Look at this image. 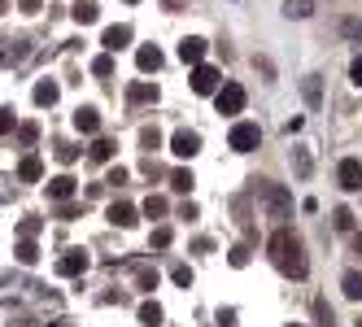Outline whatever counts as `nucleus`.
<instances>
[{
    "label": "nucleus",
    "instance_id": "f257e3e1",
    "mask_svg": "<svg viewBox=\"0 0 362 327\" xmlns=\"http://www.w3.org/2000/svg\"><path fill=\"white\" fill-rule=\"evenodd\" d=\"M267 254H271V262H275L284 275H293V280H305V254H301V240H297L288 227H279V232L267 240Z\"/></svg>",
    "mask_w": 362,
    "mask_h": 327
},
{
    "label": "nucleus",
    "instance_id": "f03ea898",
    "mask_svg": "<svg viewBox=\"0 0 362 327\" xmlns=\"http://www.w3.org/2000/svg\"><path fill=\"white\" fill-rule=\"evenodd\" d=\"M214 105H218V114H240L245 109V88L240 83H218V92H214Z\"/></svg>",
    "mask_w": 362,
    "mask_h": 327
},
{
    "label": "nucleus",
    "instance_id": "7ed1b4c3",
    "mask_svg": "<svg viewBox=\"0 0 362 327\" xmlns=\"http://www.w3.org/2000/svg\"><path fill=\"white\" fill-rule=\"evenodd\" d=\"M227 144L236 148V153H253V148L262 144V131H257L253 122H236V127H231V136H227Z\"/></svg>",
    "mask_w": 362,
    "mask_h": 327
},
{
    "label": "nucleus",
    "instance_id": "20e7f679",
    "mask_svg": "<svg viewBox=\"0 0 362 327\" xmlns=\"http://www.w3.org/2000/svg\"><path fill=\"white\" fill-rule=\"evenodd\" d=\"M218 83H223V74H218L214 66H205V61L192 66V92H197V96H214Z\"/></svg>",
    "mask_w": 362,
    "mask_h": 327
},
{
    "label": "nucleus",
    "instance_id": "39448f33",
    "mask_svg": "<svg viewBox=\"0 0 362 327\" xmlns=\"http://www.w3.org/2000/svg\"><path fill=\"white\" fill-rule=\"evenodd\" d=\"M88 270V254L83 249H66V254L57 258V275L62 280H74V275H83Z\"/></svg>",
    "mask_w": 362,
    "mask_h": 327
},
{
    "label": "nucleus",
    "instance_id": "423d86ee",
    "mask_svg": "<svg viewBox=\"0 0 362 327\" xmlns=\"http://www.w3.org/2000/svg\"><path fill=\"white\" fill-rule=\"evenodd\" d=\"M257 196H262L267 206H271V218H284V214H288V206H293V201H288V192H284V188H275V184H262V188H257Z\"/></svg>",
    "mask_w": 362,
    "mask_h": 327
},
{
    "label": "nucleus",
    "instance_id": "0eeeda50",
    "mask_svg": "<svg viewBox=\"0 0 362 327\" xmlns=\"http://www.w3.org/2000/svg\"><path fill=\"white\" fill-rule=\"evenodd\" d=\"M336 179H341L345 192H362V162L358 157H345L341 170H336Z\"/></svg>",
    "mask_w": 362,
    "mask_h": 327
},
{
    "label": "nucleus",
    "instance_id": "6e6552de",
    "mask_svg": "<svg viewBox=\"0 0 362 327\" xmlns=\"http://www.w3.org/2000/svg\"><path fill=\"white\" fill-rule=\"evenodd\" d=\"M170 153L175 157H197L201 153V136L197 131H175L170 136Z\"/></svg>",
    "mask_w": 362,
    "mask_h": 327
},
{
    "label": "nucleus",
    "instance_id": "1a4fd4ad",
    "mask_svg": "<svg viewBox=\"0 0 362 327\" xmlns=\"http://www.w3.org/2000/svg\"><path fill=\"white\" fill-rule=\"evenodd\" d=\"M136 66H140L144 74L162 70V48H158V44H140V48H136Z\"/></svg>",
    "mask_w": 362,
    "mask_h": 327
},
{
    "label": "nucleus",
    "instance_id": "9d476101",
    "mask_svg": "<svg viewBox=\"0 0 362 327\" xmlns=\"http://www.w3.org/2000/svg\"><path fill=\"white\" fill-rule=\"evenodd\" d=\"M110 222H114V227H136V206H127V201H114V206H110V214H105Z\"/></svg>",
    "mask_w": 362,
    "mask_h": 327
},
{
    "label": "nucleus",
    "instance_id": "9b49d317",
    "mask_svg": "<svg viewBox=\"0 0 362 327\" xmlns=\"http://www.w3.org/2000/svg\"><path fill=\"white\" fill-rule=\"evenodd\" d=\"M96 127H100V118H96V109H92V105H79V109H74V131L96 136Z\"/></svg>",
    "mask_w": 362,
    "mask_h": 327
},
{
    "label": "nucleus",
    "instance_id": "f8f14e48",
    "mask_svg": "<svg viewBox=\"0 0 362 327\" xmlns=\"http://www.w3.org/2000/svg\"><path fill=\"white\" fill-rule=\"evenodd\" d=\"M100 44H105L110 53H118V48H127V44H132V27H105Z\"/></svg>",
    "mask_w": 362,
    "mask_h": 327
},
{
    "label": "nucleus",
    "instance_id": "ddd939ff",
    "mask_svg": "<svg viewBox=\"0 0 362 327\" xmlns=\"http://www.w3.org/2000/svg\"><path fill=\"white\" fill-rule=\"evenodd\" d=\"M70 18L79 22V27H92V22L100 18V9H96V0H74V9H70Z\"/></svg>",
    "mask_w": 362,
    "mask_h": 327
},
{
    "label": "nucleus",
    "instance_id": "4468645a",
    "mask_svg": "<svg viewBox=\"0 0 362 327\" xmlns=\"http://www.w3.org/2000/svg\"><path fill=\"white\" fill-rule=\"evenodd\" d=\"M57 96H62V88H57L53 79H44V83H35V105H40V109H48V105H57Z\"/></svg>",
    "mask_w": 362,
    "mask_h": 327
},
{
    "label": "nucleus",
    "instance_id": "2eb2a0df",
    "mask_svg": "<svg viewBox=\"0 0 362 327\" xmlns=\"http://www.w3.org/2000/svg\"><path fill=\"white\" fill-rule=\"evenodd\" d=\"M179 57H184V66H197L201 57H205V40H184V44H179Z\"/></svg>",
    "mask_w": 362,
    "mask_h": 327
},
{
    "label": "nucleus",
    "instance_id": "dca6fc26",
    "mask_svg": "<svg viewBox=\"0 0 362 327\" xmlns=\"http://www.w3.org/2000/svg\"><path fill=\"white\" fill-rule=\"evenodd\" d=\"M48 196H53V201H70V196H74V179H70V174L48 179Z\"/></svg>",
    "mask_w": 362,
    "mask_h": 327
},
{
    "label": "nucleus",
    "instance_id": "f3484780",
    "mask_svg": "<svg viewBox=\"0 0 362 327\" xmlns=\"http://www.w3.org/2000/svg\"><path fill=\"white\" fill-rule=\"evenodd\" d=\"M127 96H132L136 100V105H148V100H158V83H132V88H127Z\"/></svg>",
    "mask_w": 362,
    "mask_h": 327
},
{
    "label": "nucleus",
    "instance_id": "a211bd4d",
    "mask_svg": "<svg viewBox=\"0 0 362 327\" xmlns=\"http://www.w3.org/2000/svg\"><path fill=\"white\" fill-rule=\"evenodd\" d=\"M18 262H22V266H35V262H40V249H35L31 236H22V244H18Z\"/></svg>",
    "mask_w": 362,
    "mask_h": 327
},
{
    "label": "nucleus",
    "instance_id": "6ab92c4d",
    "mask_svg": "<svg viewBox=\"0 0 362 327\" xmlns=\"http://www.w3.org/2000/svg\"><path fill=\"white\" fill-rule=\"evenodd\" d=\"M341 288H345V297H349V301H362V275H358V270H345Z\"/></svg>",
    "mask_w": 362,
    "mask_h": 327
},
{
    "label": "nucleus",
    "instance_id": "aec40b11",
    "mask_svg": "<svg viewBox=\"0 0 362 327\" xmlns=\"http://www.w3.org/2000/svg\"><path fill=\"white\" fill-rule=\"evenodd\" d=\"M140 323L144 327H162V306H158V301H144V306H140Z\"/></svg>",
    "mask_w": 362,
    "mask_h": 327
},
{
    "label": "nucleus",
    "instance_id": "412c9836",
    "mask_svg": "<svg viewBox=\"0 0 362 327\" xmlns=\"http://www.w3.org/2000/svg\"><path fill=\"white\" fill-rule=\"evenodd\" d=\"M88 153H92V162H110V157L118 153V144H114V140H96Z\"/></svg>",
    "mask_w": 362,
    "mask_h": 327
},
{
    "label": "nucleus",
    "instance_id": "4be33fe9",
    "mask_svg": "<svg viewBox=\"0 0 362 327\" xmlns=\"http://www.w3.org/2000/svg\"><path fill=\"white\" fill-rule=\"evenodd\" d=\"M18 174H22V179H27V184H35V179H44V166H40V157H27V162H22V166H18Z\"/></svg>",
    "mask_w": 362,
    "mask_h": 327
},
{
    "label": "nucleus",
    "instance_id": "5701e85b",
    "mask_svg": "<svg viewBox=\"0 0 362 327\" xmlns=\"http://www.w3.org/2000/svg\"><path fill=\"white\" fill-rule=\"evenodd\" d=\"M192 184H197L192 170H175V174H170V188H175V192H192Z\"/></svg>",
    "mask_w": 362,
    "mask_h": 327
},
{
    "label": "nucleus",
    "instance_id": "b1692460",
    "mask_svg": "<svg viewBox=\"0 0 362 327\" xmlns=\"http://www.w3.org/2000/svg\"><path fill=\"white\" fill-rule=\"evenodd\" d=\"M92 74H96V79H110V74H114V57H110V53H100V57L92 61Z\"/></svg>",
    "mask_w": 362,
    "mask_h": 327
},
{
    "label": "nucleus",
    "instance_id": "393cba45",
    "mask_svg": "<svg viewBox=\"0 0 362 327\" xmlns=\"http://www.w3.org/2000/svg\"><path fill=\"white\" fill-rule=\"evenodd\" d=\"M166 214V196H148L144 201V218H162Z\"/></svg>",
    "mask_w": 362,
    "mask_h": 327
},
{
    "label": "nucleus",
    "instance_id": "a878e982",
    "mask_svg": "<svg viewBox=\"0 0 362 327\" xmlns=\"http://www.w3.org/2000/svg\"><path fill=\"white\" fill-rule=\"evenodd\" d=\"M170 280H175L179 288H192V270H188V266H175V270H170Z\"/></svg>",
    "mask_w": 362,
    "mask_h": 327
},
{
    "label": "nucleus",
    "instance_id": "bb28decb",
    "mask_svg": "<svg viewBox=\"0 0 362 327\" xmlns=\"http://www.w3.org/2000/svg\"><path fill=\"white\" fill-rule=\"evenodd\" d=\"M227 262H231V266H249V249H245V244H236V249L227 254Z\"/></svg>",
    "mask_w": 362,
    "mask_h": 327
},
{
    "label": "nucleus",
    "instance_id": "cd10ccee",
    "mask_svg": "<svg viewBox=\"0 0 362 327\" xmlns=\"http://www.w3.org/2000/svg\"><path fill=\"white\" fill-rule=\"evenodd\" d=\"M18 140H22V144H35V140H40V127H35V122H27V127H18Z\"/></svg>",
    "mask_w": 362,
    "mask_h": 327
},
{
    "label": "nucleus",
    "instance_id": "c85d7f7f",
    "mask_svg": "<svg viewBox=\"0 0 362 327\" xmlns=\"http://www.w3.org/2000/svg\"><path fill=\"white\" fill-rule=\"evenodd\" d=\"M284 9H288V18H305L310 13V0H288Z\"/></svg>",
    "mask_w": 362,
    "mask_h": 327
},
{
    "label": "nucleus",
    "instance_id": "c756f323",
    "mask_svg": "<svg viewBox=\"0 0 362 327\" xmlns=\"http://www.w3.org/2000/svg\"><path fill=\"white\" fill-rule=\"evenodd\" d=\"M140 144H144V148H158V144H162L158 127H144V131H140Z\"/></svg>",
    "mask_w": 362,
    "mask_h": 327
},
{
    "label": "nucleus",
    "instance_id": "7c9ffc66",
    "mask_svg": "<svg viewBox=\"0 0 362 327\" xmlns=\"http://www.w3.org/2000/svg\"><path fill=\"white\" fill-rule=\"evenodd\" d=\"M105 184H114V188H122V184H127V166H114V170L105 174Z\"/></svg>",
    "mask_w": 362,
    "mask_h": 327
},
{
    "label": "nucleus",
    "instance_id": "2f4dec72",
    "mask_svg": "<svg viewBox=\"0 0 362 327\" xmlns=\"http://www.w3.org/2000/svg\"><path fill=\"white\" fill-rule=\"evenodd\" d=\"M175 236H170V227H158V232H153V249H166Z\"/></svg>",
    "mask_w": 362,
    "mask_h": 327
},
{
    "label": "nucleus",
    "instance_id": "473e14b6",
    "mask_svg": "<svg viewBox=\"0 0 362 327\" xmlns=\"http://www.w3.org/2000/svg\"><path fill=\"white\" fill-rule=\"evenodd\" d=\"M336 227H341V232H354V214H349V210H336Z\"/></svg>",
    "mask_w": 362,
    "mask_h": 327
},
{
    "label": "nucleus",
    "instance_id": "72a5a7b5",
    "mask_svg": "<svg viewBox=\"0 0 362 327\" xmlns=\"http://www.w3.org/2000/svg\"><path fill=\"white\" fill-rule=\"evenodd\" d=\"M140 288H144V292L158 288V270H140Z\"/></svg>",
    "mask_w": 362,
    "mask_h": 327
},
{
    "label": "nucleus",
    "instance_id": "f704fd0d",
    "mask_svg": "<svg viewBox=\"0 0 362 327\" xmlns=\"http://www.w3.org/2000/svg\"><path fill=\"white\" fill-rule=\"evenodd\" d=\"M9 131H13V114L0 109V136H9Z\"/></svg>",
    "mask_w": 362,
    "mask_h": 327
},
{
    "label": "nucleus",
    "instance_id": "c9c22d12",
    "mask_svg": "<svg viewBox=\"0 0 362 327\" xmlns=\"http://www.w3.org/2000/svg\"><path fill=\"white\" fill-rule=\"evenodd\" d=\"M57 157H62V162H74V157H79V148H70V144H57Z\"/></svg>",
    "mask_w": 362,
    "mask_h": 327
},
{
    "label": "nucleus",
    "instance_id": "e433bc0d",
    "mask_svg": "<svg viewBox=\"0 0 362 327\" xmlns=\"http://www.w3.org/2000/svg\"><path fill=\"white\" fill-rule=\"evenodd\" d=\"M349 79L362 88V57H354V66H349Z\"/></svg>",
    "mask_w": 362,
    "mask_h": 327
},
{
    "label": "nucleus",
    "instance_id": "4c0bfd02",
    "mask_svg": "<svg viewBox=\"0 0 362 327\" xmlns=\"http://www.w3.org/2000/svg\"><path fill=\"white\" fill-rule=\"evenodd\" d=\"M218 323L223 327H236V310H218Z\"/></svg>",
    "mask_w": 362,
    "mask_h": 327
},
{
    "label": "nucleus",
    "instance_id": "58836bf2",
    "mask_svg": "<svg viewBox=\"0 0 362 327\" xmlns=\"http://www.w3.org/2000/svg\"><path fill=\"white\" fill-rule=\"evenodd\" d=\"M22 13H40V0H22Z\"/></svg>",
    "mask_w": 362,
    "mask_h": 327
},
{
    "label": "nucleus",
    "instance_id": "ea45409f",
    "mask_svg": "<svg viewBox=\"0 0 362 327\" xmlns=\"http://www.w3.org/2000/svg\"><path fill=\"white\" fill-rule=\"evenodd\" d=\"M354 249H358V254H362V232H358V236H354Z\"/></svg>",
    "mask_w": 362,
    "mask_h": 327
},
{
    "label": "nucleus",
    "instance_id": "a19ab883",
    "mask_svg": "<svg viewBox=\"0 0 362 327\" xmlns=\"http://www.w3.org/2000/svg\"><path fill=\"white\" fill-rule=\"evenodd\" d=\"M288 327H305V323H288Z\"/></svg>",
    "mask_w": 362,
    "mask_h": 327
},
{
    "label": "nucleus",
    "instance_id": "79ce46f5",
    "mask_svg": "<svg viewBox=\"0 0 362 327\" xmlns=\"http://www.w3.org/2000/svg\"><path fill=\"white\" fill-rule=\"evenodd\" d=\"M127 5H140V0H127Z\"/></svg>",
    "mask_w": 362,
    "mask_h": 327
},
{
    "label": "nucleus",
    "instance_id": "37998d69",
    "mask_svg": "<svg viewBox=\"0 0 362 327\" xmlns=\"http://www.w3.org/2000/svg\"><path fill=\"white\" fill-rule=\"evenodd\" d=\"M0 13H5V0H0Z\"/></svg>",
    "mask_w": 362,
    "mask_h": 327
},
{
    "label": "nucleus",
    "instance_id": "c03bdc74",
    "mask_svg": "<svg viewBox=\"0 0 362 327\" xmlns=\"http://www.w3.org/2000/svg\"><path fill=\"white\" fill-rule=\"evenodd\" d=\"M358 327H362V323H358Z\"/></svg>",
    "mask_w": 362,
    "mask_h": 327
}]
</instances>
